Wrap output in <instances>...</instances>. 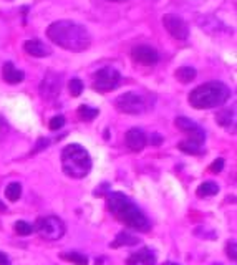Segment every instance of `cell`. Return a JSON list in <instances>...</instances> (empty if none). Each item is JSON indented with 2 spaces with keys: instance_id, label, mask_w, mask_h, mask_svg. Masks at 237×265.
I'll return each instance as SVG.
<instances>
[{
  "instance_id": "cb8c5ba5",
  "label": "cell",
  "mask_w": 237,
  "mask_h": 265,
  "mask_svg": "<svg viewBox=\"0 0 237 265\" xmlns=\"http://www.w3.org/2000/svg\"><path fill=\"white\" fill-rule=\"evenodd\" d=\"M14 227H15V232L19 235H30L33 232V225L28 224V222H25V221L15 222Z\"/></svg>"
},
{
  "instance_id": "6da1fadb",
  "label": "cell",
  "mask_w": 237,
  "mask_h": 265,
  "mask_svg": "<svg viewBox=\"0 0 237 265\" xmlns=\"http://www.w3.org/2000/svg\"><path fill=\"white\" fill-rule=\"evenodd\" d=\"M47 37L68 52H85L91 45V37L83 25L72 20H58L48 27Z\"/></svg>"
},
{
  "instance_id": "d6a6232c",
  "label": "cell",
  "mask_w": 237,
  "mask_h": 265,
  "mask_svg": "<svg viewBox=\"0 0 237 265\" xmlns=\"http://www.w3.org/2000/svg\"><path fill=\"white\" fill-rule=\"evenodd\" d=\"M5 211H7L5 204H3V203H0V212H5Z\"/></svg>"
},
{
  "instance_id": "5bb4252c",
  "label": "cell",
  "mask_w": 237,
  "mask_h": 265,
  "mask_svg": "<svg viewBox=\"0 0 237 265\" xmlns=\"http://www.w3.org/2000/svg\"><path fill=\"white\" fill-rule=\"evenodd\" d=\"M2 78L5 80V83H8V85H17V83L23 82L25 73L22 70H17L12 61H5L2 68Z\"/></svg>"
},
{
  "instance_id": "8fae6325",
  "label": "cell",
  "mask_w": 237,
  "mask_h": 265,
  "mask_svg": "<svg viewBox=\"0 0 237 265\" xmlns=\"http://www.w3.org/2000/svg\"><path fill=\"white\" fill-rule=\"evenodd\" d=\"M131 57L136 63H141V65H155L159 60V55L153 47L149 45H138L131 50Z\"/></svg>"
},
{
  "instance_id": "52a82bcc",
  "label": "cell",
  "mask_w": 237,
  "mask_h": 265,
  "mask_svg": "<svg viewBox=\"0 0 237 265\" xmlns=\"http://www.w3.org/2000/svg\"><path fill=\"white\" fill-rule=\"evenodd\" d=\"M115 106L118 111L126 113V115H141L146 109V102L141 95L130 91V93L119 95L115 100Z\"/></svg>"
},
{
  "instance_id": "e575fe53",
  "label": "cell",
  "mask_w": 237,
  "mask_h": 265,
  "mask_svg": "<svg viewBox=\"0 0 237 265\" xmlns=\"http://www.w3.org/2000/svg\"><path fill=\"white\" fill-rule=\"evenodd\" d=\"M166 265H178V264H171V262H169V264H166Z\"/></svg>"
},
{
  "instance_id": "4316f807",
  "label": "cell",
  "mask_w": 237,
  "mask_h": 265,
  "mask_svg": "<svg viewBox=\"0 0 237 265\" xmlns=\"http://www.w3.org/2000/svg\"><path fill=\"white\" fill-rule=\"evenodd\" d=\"M7 134H8V124H7V121L0 116V143L5 140Z\"/></svg>"
},
{
  "instance_id": "83f0119b",
  "label": "cell",
  "mask_w": 237,
  "mask_h": 265,
  "mask_svg": "<svg viewBox=\"0 0 237 265\" xmlns=\"http://www.w3.org/2000/svg\"><path fill=\"white\" fill-rule=\"evenodd\" d=\"M209 169H211V172H221L224 169V159L219 158V159H216V161H213Z\"/></svg>"
},
{
  "instance_id": "e0dca14e",
  "label": "cell",
  "mask_w": 237,
  "mask_h": 265,
  "mask_svg": "<svg viewBox=\"0 0 237 265\" xmlns=\"http://www.w3.org/2000/svg\"><path fill=\"white\" fill-rule=\"evenodd\" d=\"M139 241L135 237V235H131L130 232H119L116 235L115 242L111 244L110 247H113V249H118V247H123V245H136Z\"/></svg>"
},
{
  "instance_id": "7c38bea8",
  "label": "cell",
  "mask_w": 237,
  "mask_h": 265,
  "mask_svg": "<svg viewBox=\"0 0 237 265\" xmlns=\"http://www.w3.org/2000/svg\"><path fill=\"white\" fill-rule=\"evenodd\" d=\"M124 143H126V146L130 148L131 151H136V153H139V151L144 149V146H146V134L141 131L139 128H131L130 131L124 134Z\"/></svg>"
},
{
  "instance_id": "ac0fdd59",
  "label": "cell",
  "mask_w": 237,
  "mask_h": 265,
  "mask_svg": "<svg viewBox=\"0 0 237 265\" xmlns=\"http://www.w3.org/2000/svg\"><path fill=\"white\" fill-rule=\"evenodd\" d=\"M219 192V186L214 183V181H206L202 183L201 186L198 187L196 194L198 197H211V196H216Z\"/></svg>"
},
{
  "instance_id": "44dd1931",
  "label": "cell",
  "mask_w": 237,
  "mask_h": 265,
  "mask_svg": "<svg viewBox=\"0 0 237 265\" xmlns=\"http://www.w3.org/2000/svg\"><path fill=\"white\" fill-rule=\"evenodd\" d=\"M178 148H179L182 153L193 154V156H199V154L204 153V149L201 148V144H196V143H193V141H181Z\"/></svg>"
},
{
  "instance_id": "7a4b0ae2",
  "label": "cell",
  "mask_w": 237,
  "mask_h": 265,
  "mask_svg": "<svg viewBox=\"0 0 237 265\" xmlns=\"http://www.w3.org/2000/svg\"><path fill=\"white\" fill-rule=\"evenodd\" d=\"M108 209L111 214H115L118 221H121L131 229L143 230V232L149 229V221L146 216L141 212V209H138V205L133 204L121 192H111L108 196Z\"/></svg>"
},
{
  "instance_id": "277c9868",
  "label": "cell",
  "mask_w": 237,
  "mask_h": 265,
  "mask_svg": "<svg viewBox=\"0 0 237 265\" xmlns=\"http://www.w3.org/2000/svg\"><path fill=\"white\" fill-rule=\"evenodd\" d=\"M61 167L68 178L83 179L91 171L90 153L81 144H68L61 151Z\"/></svg>"
},
{
  "instance_id": "603a6c76",
  "label": "cell",
  "mask_w": 237,
  "mask_h": 265,
  "mask_svg": "<svg viewBox=\"0 0 237 265\" xmlns=\"http://www.w3.org/2000/svg\"><path fill=\"white\" fill-rule=\"evenodd\" d=\"M98 109L97 108H91V106H86V104H81L80 108H78V116L81 118V120L85 121H91L95 120V118L98 116Z\"/></svg>"
},
{
  "instance_id": "d6986e66",
  "label": "cell",
  "mask_w": 237,
  "mask_h": 265,
  "mask_svg": "<svg viewBox=\"0 0 237 265\" xmlns=\"http://www.w3.org/2000/svg\"><path fill=\"white\" fill-rule=\"evenodd\" d=\"M196 75H198V71L193 68V66H181V68H178L176 70V78H178V82H181V83H191L194 78H196Z\"/></svg>"
},
{
  "instance_id": "4fadbf2b",
  "label": "cell",
  "mask_w": 237,
  "mask_h": 265,
  "mask_svg": "<svg viewBox=\"0 0 237 265\" xmlns=\"http://www.w3.org/2000/svg\"><path fill=\"white\" fill-rule=\"evenodd\" d=\"M23 50L28 55L37 57V58H45V57H50V55H52V48H50L47 43H43L41 40H39V39L27 40V41H25V45H23Z\"/></svg>"
},
{
  "instance_id": "9a60e30c",
  "label": "cell",
  "mask_w": 237,
  "mask_h": 265,
  "mask_svg": "<svg viewBox=\"0 0 237 265\" xmlns=\"http://www.w3.org/2000/svg\"><path fill=\"white\" fill-rule=\"evenodd\" d=\"M155 264H156L155 252L149 249H141L139 252L133 254L126 260V265H155Z\"/></svg>"
},
{
  "instance_id": "7402d4cb",
  "label": "cell",
  "mask_w": 237,
  "mask_h": 265,
  "mask_svg": "<svg viewBox=\"0 0 237 265\" xmlns=\"http://www.w3.org/2000/svg\"><path fill=\"white\" fill-rule=\"evenodd\" d=\"M22 196V186L19 183H10L8 186L5 187V197L10 203H15V201L20 199Z\"/></svg>"
},
{
  "instance_id": "836d02e7",
  "label": "cell",
  "mask_w": 237,
  "mask_h": 265,
  "mask_svg": "<svg viewBox=\"0 0 237 265\" xmlns=\"http://www.w3.org/2000/svg\"><path fill=\"white\" fill-rule=\"evenodd\" d=\"M111 2H123V0H111Z\"/></svg>"
},
{
  "instance_id": "484cf974",
  "label": "cell",
  "mask_w": 237,
  "mask_h": 265,
  "mask_svg": "<svg viewBox=\"0 0 237 265\" xmlns=\"http://www.w3.org/2000/svg\"><path fill=\"white\" fill-rule=\"evenodd\" d=\"M63 124H65V118L61 115H58V116H53L52 120H50L48 128L52 129V131H57V129L63 128Z\"/></svg>"
},
{
  "instance_id": "5b68a950",
  "label": "cell",
  "mask_w": 237,
  "mask_h": 265,
  "mask_svg": "<svg viewBox=\"0 0 237 265\" xmlns=\"http://www.w3.org/2000/svg\"><path fill=\"white\" fill-rule=\"evenodd\" d=\"M33 230H37L47 241H58L65 234V224L61 219H58L55 216H47L37 221Z\"/></svg>"
},
{
  "instance_id": "f1b7e54d",
  "label": "cell",
  "mask_w": 237,
  "mask_h": 265,
  "mask_svg": "<svg viewBox=\"0 0 237 265\" xmlns=\"http://www.w3.org/2000/svg\"><path fill=\"white\" fill-rule=\"evenodd\" d=\"M227 255H229V259H232V260L237 259V247H236L234 241H231L229 245H227Z\"/></svg>"
},
{
  "instance_id": "ffe728a7",
  "label": "cell",
  "mask_w": 237,
  "mask_h": 265,
  "mask_svg": "<svg viewBox=\"0 0 237 265\" xmlns=\"http://www.w3.org/2000/svg\"><path fill=\"white\" fill-rule=\"evenodd\" d=\"M60 257L75 265H88V257L80 254V252H63Z\"/></svg>"
},
{
  "instance_id": "8992f818",
  "label": "cell",
  "mask_w": 237,
  "mask_h": 265,
  "mask_svg": "<svg viewBox=\"0 0 237 265\" xmlns=\"http://www.w3.org/2000/svg\"><path fill=\"white\" fill-rule=\"evenodd\" d=\"M119 80H121V75H119L118 70L113 68V66H105V68L98 70L95 73L93 88L99 93H108V91L115 90L119 85Z\"/></svg>"
},
{
  "instance_id": "2e32d148",
  "label": "cell",
  "mask_w": 237,
  "mask_h": 265,
  "mask_svg": "<svg viewBox=\"0 0 237 265\" xmlns=\"http://www.w3.org/2000/svg\"><path fill=\"white\" fill-rule=\"evenodd\" d=\"M216 121L222 126V128L231 129L232 126V131H234V126H236V109L234 108H227V109H221V111L216 115Z\"/></svg>"
},
{
  "instance_id": "9c48e42d",
  "label": "cell",
  "mask_w": 237,
  "mask_h": 265,
  "mask_svg": "<svg viewBox=\"0 0 237 265\" xmlns=\"http://www.w3.org/2000/svg\"><path fill=\"white\" fill-rule=\"evenodd\" d=\"M174 123H176V128H178V129H181L182 133L188 134L189 141L196 143V144H201V146H202V143L206 141L204 129H202L198 123H194L193 120H189V118L179 116V118H176V121H174Z\"/></svg>"
},
{
  "instance_id": "f546056e",
  "label": "cell",
  "mask_w": 237,
  "mask_h": 265,
  "mask_svg": "<svg viewBox=\"0 0 237 265\" xmlns=\"http://www.w3.org/2000/svg\"><path fill=\"white\" fill-rule=\"evenodd\" d=\"M149 143H151V144H155V146H159L161 143H163V136H161V134H158V133H155L151 136V140H149Z\"/></svg>"
},
{
  "instance_id": "3957f363",
  "label": "cell",
  "mask_w": 237,
  "mask_h": 265,
  "mask_svg": "<svg viewBox=\"0 0 237 265\" xmlns=\"http://www.w3.org/2000/svg\"><path fill=\"white\" fill-rule=\"evenodd\" d=\"M231 98V90L222 82H209L194 88L189 93V104L196 109H211L222 106Z\"/></svg>"
},
{
  "instance_id": "1f68e13d",
  "label": "cell",
  "mask_w": 237,
  "mask_h": 265,
  "mask_svg": "<svg viewBox=\"0 0 237 265\" xmlns=\"http://www.w3.org/2000/svg\"><path fill=\"white\" fill-rule=\"evenodd\" d=\"M0 265H10V260H8V257L3 252H0Z\"/></svg>"
},
{
  "instance_id": "ba28073f",
  "label": "cell",
  "mask_w": 237,
  "mask_h": 265,
  "mask_svg": "<svg viewBox=\"0 0 237 265\" xmlns=\"http://www.w3.org/2000/svg\"><path fill=\"white\" fill-rule=\"evenodd\" d=\"M163 25L164 28L169 32V35L176 40H188V35H189V28H188V23L181 19L179 15H174V14H166L163 17Z\"/></svg>"
},
{
  "instance_id": "30bf717a",
  "label": "cell",
  "mask_w": 237,
  "mask_h": 265,
  "mask_svg": "<svg viewBox=\"0 0 237 265\" xmlns=\"http://www.w3.org/2000/svg\"><path fill=\"white\" fill-rule=\"evenodd\" d=\"M61 91V75L53 73V71H48L45 75V78L41 80V85H40V93L45 100L52 102L55 100Z\"/></svg>"
},
{
  "instance_id": "d4e9b609",
  "label": "cell",
  "mask_w": 237,
  "mask_h": 265,
  "mask_svg": "<svg viewBox=\"0 0 237 265\" xmlns=\"http://www.w3.org/2000/svg\"><path fill=\"white\" fill-rule=\"evenodd\" d=\"M68 90L72 96H80L83 93V82L80 78H73L68 85Z\"/></svg>"
},
{
  "instance_id": "4dcf8cb0",
  "label": "cell",
  "mask_w": 237,
  "mask_h": 265,
  "mask_svg": "<svg viewBox=\"0 0 237 265\" xmlns=\"http://www.w3.org/2000/svg\"><path fill=\"white\" fill-rule=\"evenodd\" d=\"M48 146V140H43V138H41V140H39V143H37V146H35V153L37 151H41V148H47Z\"/></svg>"
}]
</instances>
